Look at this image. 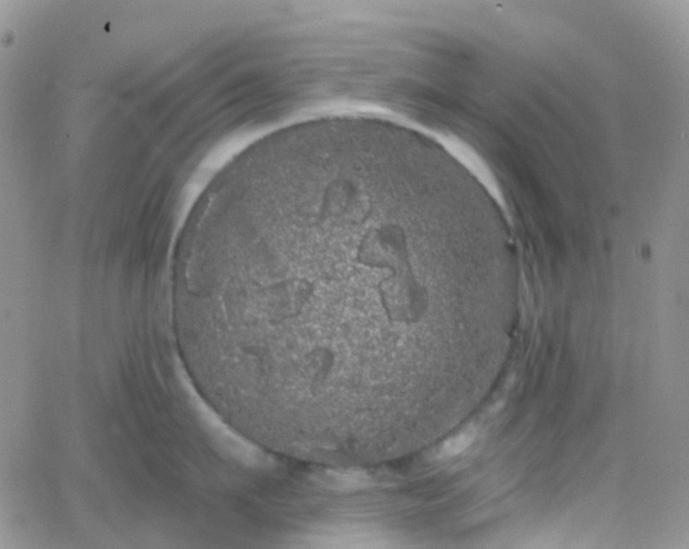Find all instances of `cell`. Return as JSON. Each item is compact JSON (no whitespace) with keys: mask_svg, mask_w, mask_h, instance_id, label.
Wrapping results in <instances>:
<instances>
[{"mask_svg":"<svg viewBox=\"0 0 689 549\" xmlns=\"http://www.w3.org/2000/svg\"><path fill=\"white\" fill-rule=\"evenodd\" d=\"M443 198L429 174L388 154L308 157L214 209L199 277L240 315L341 359H382L429 299Z\"/></svg>","mask_w":689,"mask_h":549,"instance_id":"6da1fadb","label":"cell"},{"mask_svg":"<svg viewBox=\"0 0 689 549\" xmlns=\"http://www.w3.org/2000/svg\"><path fill=\"white\" fill-rule=\"evenodd\" d=\"M474 440L475 433L472 431H466V432L456 435L443 444L439 456L440 458H452V457L458 456L463 453L467 448L470 447L471 444L474 443Z\"/></svg>","mask_w":689,"mask_h":549,"instance_id":"7a4b0ae2","label":"cell"},{"mask_svg":"<svg viewBox=\"0 0 689 549\" xmlns=\"http://www.w3.org/2000/svg\"><path fill=\"white\" fill-rule=\"evenodd\" d=\"M330 477V484L335 485V486L343 487V488H347V487H360L364 486V485L368 484L367 477H364L363 474L351 473V472H347V473H334L328 475Z\"/></svg>","mask_w":689,"mask_h":549,"instance_id":"3957f363","label":"cell"}]
</instances>
